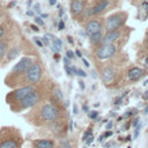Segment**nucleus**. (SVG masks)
<instances>
[{"instance_id":"obj_32","label":"nucleus","mask_w":148,"mask_h":148,"mask_svg":"<svg viewBox=\"0 0 148 148\" xmlns=\"http://www.w3.org/2000/svg\"><path fill=\"white\" fill-rule=\"evenodd\" d=\"M139 120H140V119H139L138 117H136V118H135V119L133 120V123H132V125H133V127H136V126L139 125Z\"/></svg>"},{"instance_id":"obj_34","label":"nucleus","mask_w":148,"mask_h":148,"mask_svg":"<svg viewBox=\"0 0 148 148\" xmlns=\"http://www.w3.org/2000/svg\"><path fill=\"white\" fill-rule=\"evenodd\" d=\"M103 135H104V138H108V136H111V135H112V132H111V131H108V132H105V133H104Z\"/></svg>"},{"instance_id":"obj_16","label":"nucleus","mask_w":148,"mask_h":148,"mask_svg":"<svg viewBox=\"0 0 148 148\" xmlns=\"http://www.w3.org/2000/svg\"><path fill=\"white\" fill-rule=\"evenodd\" d=\"M143 75H145V71L141 69V68H139V67H132V68L128 71V73H127V77H128V80L132 81V82L139 81Z\"/></svg>"},{"instance_id":"obj_24","label":"nucleus","mask_w":148,"mask_h":148,"mask_svg":"<svg viewBox=\"0 0 148 148\" xmlns=\"http://www.w3.org/2000/svg\"><path fill=\"white\" fill-rule=\"evenodd\" d=\"M140 128H141V125H140V124H139L136 127H134V130H135V131H134V139H136V138L139 136V133H140Z\"/></svg>"},{"instance_id":"obj_8","label":"nucleus","mask_w":148,"mask_h":148,"mask_svg":"<svg viewBox=\"0 0 148 148\" xmlns=\"http://www.w3.org/2000/svg\"><path fill=\"white\" fill-rule=\"evenodd\" d=\"M117 53V45L113 44H101L95 51V57L98 60H106L112 58Z\"/></svg>"},{"instance_id":"obj_19","label":"nucleus","mask_w":148,"mask_h":148,"mask_svg":"<svg viewBox=\"0 0 148 148\" xmlns=\"http://www.w3.org/2000/svg\"><path fill=\"white\" fill-rule=\"evenodd\" d=\"M89 39H90V43H91L92 46H99V45L102 44V39H103V34H102V31L90 35V36H89Z\"/></svg>"},{"instance_id":"obj_33","label":"nucleus","mask_w":148,"mask_h":148,"mask_svg":"<svg viewBox=\"0 0 148 148\" xmlns=\"http://www.w3.org/2000/svg\"><path fill=\"white\" fill-rule=\"evenodd\" d=\"M43 42H44L46 45H50V40H49L47 36H44V37H43Z\"/></svg>"},{"instance_id":"obj_47","label":"nucleus","mask_w":148,"mask_h":148,"mask_svg":"<svg viewBox=\"0 0 148 148\" xmlns=\"http://www.w3.org/2000/svg\"><path fill=\"white\" fill-rule=\"evenodd\" d=\"M147 46H148V38H147Z\"/></svg>"},{"instance_id":"obj_23","label":"nucleus","mask_w":148,"mask_h":148,"mask_svg":"<svg viewBox=\"0 0 148 148\" xmlns=\"http://www.w3.org/2000/svg\"><path fill=\"white\" fill-rule=\"evenodd\" d=\"M6 29H7L6 25H5L3 23H1V24H0V39L5 37V35H6Z\"/></svg>"},{"instance_id":"obj_13","label":"nucleus","mask_w":148,"mask_h":148,"mask_svg":"<svg viewBox=\"0 0 148 148\" xmlns=\"http://www.w3.org/2000/svg\"><path fill=\"white\" fill-rule=\"evenodd\" d=\"M116 76H117V72L112 66H105L101 71V77H102V81L104 82L105 86L111 84L114 81Z\"/></svg>"},{"instance_id":"obj_18","label":"nucleus","mask_w":148,"mask_h":148,"mask_svg":"<svg viewBox=\"0 0 148 148\" xmlns=\"http://www.w3.org/2000/svg\"><path fill=\"white\" fill-rule=\"evenodd\" d=\"M9 49V40L7 37H3L0 39V62L3 60L7 51Z\"/></svg>"},{"instance_id":"obj_2","label":"nucleus","mask_w":148,"mask_h":148,"mask_svg":"<svg viewBox=\"0 0 148 148\" xmlns=\"http://www.w3.org/2000/svg\"><path fill=\"white\" fill-rule=\"evenodd\" d=\"M43 76V66L40 62H34L25 73H23L16 81L15 88L27 87V86H36Z\"/></svg>"},{"instance_id":"obj_27","label":"nucleus","mask_w":148,"mask_h":148,"mask_svg":"<svg viewBox=\"0 0 148 148\" xmlns=\"http://www.w3.org/2000/svg\"><path fill=\"white\" fill-rule=\"evenodd\" d=\"M76 75H80V76H87V74H86V72L84 71H82V69H77V72H76Z\"/></svg>"},{"instance_id":"obj_36","label":"nucleus","mask_w":148,"mask_h":148,"mask_svg":"<svg viewBox=\"0 0 148 148\" xmlns=\"http://www.w3.org/2000/svg\"><path fill=\"white\" fill-rule=\"evenodd\" d=\"M61 29H64V22L62 21L59 22V30H61Z\"/></svg>"},{"instance_id":"obj_22","label":"nucleus","mask_w":148,"mask_h":148,"mask_svg":"<svg viewBox=\"0 0 148 148\" xmlns=\"http://www.w3.org/2000/svg\"><path fill=\"white\" fill-rule=\"evenodd\" d=\"M90 135H92V130H91V127H89L84 133H83V136H82V140L83 141H86Z\"/></svg>"},{"instance_id":"obj_7","label":"nucleus","mask_w":148,"mask_h":148,"mask_svg":"<svg viewBox=\"0 0 148 148\" xmlns=\"http://www.w3.org/2000/svg\"><path fill=\"white\" fill-rule=\"evenodd\" d=\"M36 89V86H27V87H18L15 88L12 92H9L6 96V102L9 106H13L21 102L25 96H28L30 92H32Z\"/></svg>"},{"instance_id":"obj_4","label":"nucleus","mask_w":148,"mask_h":148,"mask_svg":"<svg viewBox=\"0 0 148 148\" xmlns=\"http://www.w3.org/2000/svg\"><path fill=\"white\" fill-rule=\"evenodd\" d=\"M34 64V59L31 57H22L17 64H15L12 68V71L8 73V75L5 79V83L8 87L15 88V83L17 81V79L27 72V69Z\"/></svg>"},{"instance_id":"obj_12","label":"nucleus","mask_w":148,"mask_h":148,"mask_svg":"<svg viewBox=\"0 0 148 148\" xmlns=\"http://www.w3.org/2000/svg\"><path fill=\"white\" fill-rule=\"evenodd\" d=\"M88 6V0H71L69 2V12L74 20H77L82 12Z\"/></svg>"},{"instance_id":"obj_35","label":"nucleus","mask_w":148,"mask_h":148,"mask_svg":"<svg viewBox=\"0 0 148 148\" xmlns=\"http://www.w3.org/2000/svg\"><path fill=\"white\" fill-rule=\"evenodd\" d=\"M79 84H80V88L83 90V89H84V82H83L82 80H80V81H79Z\"/></svg>"},{"instance_id":"obj_40","label":"nucleus","mask_w":148,"mask_h":148,"mask_svg":"<svg viewBox=\"0 0 148 148\" xmlns=\"http://www.w3.org/2000/svg\"><path fill=\"white\" fill-rule=\"evenodd\" d=\"M111 127H112V121H110V123L106 125V130H110Z\"/></svg>"},{"instance_id":"obj_45","label":"nucleus","mask_w":148,"mask_h":148,"mask_svg":"<svg viewBox=\"0 0 148 148\" xmlns=\"http://www.w3.org/2000/svg\"><path fill=\"white\" fill-rule=\"evenodd\" d=\"M68 40H69V43H73V40H72V38H71V36H68Z\"/></svg>"},{"instance_id":"obj_38","label":"nucleus","mask_w":148,"mask_h":148,"mask_svg":"<svg viewBox=\"0 0 148 148\" xmlns=\"http://www.w3.org/2000/svg\"><path fill=\"white\" fill-rule=\"evenodd\" d=\"M143 98L148 101V90H147V91H145V94H143Z\"/></svg>"},{"instance_id":"obj_3","label":"nucleus","mask_w":148,"mask_h":148,"mask_svg":"<svg viewBox=\"0 0 148 148\" xmlns=\"http://www.w3.org/2000/svg\"><path fill=\"white\" fill-rule=\"evenodd\" d=\"M22 136L17 128L2 127L0 130V148H21Z\"/></svg>"},{"instance_id":"obj_29","label":"nucleus","mask_w":148,"mask_h":148,"mask_svg":"<svg viewBox=\"0 0 148 148\" xmlns=\"http://www.w3.org/2000/svg\"><path fill=\"white\" fill-rule=\"evenodd\" d=\"M34 42H35V43H36V44H37L39 47H43V43H42L39 39H37L36 37H34Z\"/></svg>"},{"instance_id":"obj_39","label":"nucleus","mask_w":148,"mask_h":148,"mask_svg":"<svg viewBox=\"0 0 148 148\" xmlns=\"http://www.w3.org/2000/svg\"><path fill=\"white\" fill-rule=\"evenodd\" d=\"M143 6H145V9H146V12H147V14H148V1H147V2H145V3H143Z\"/></svg>"},{"instance_id":"obj_15","label":"nucleus","mask_w":148,"mask_h":148,"mask_svg":"<svg viewBox=\"0 0 148 148\" xmlns=\"http://www.w3.org/2000/svg\"><path fill=\"white\" fill-rule=\"evenodd\" d=\"M32 148H56V143L51 139H36L31 142Z\"/></svg>"},{"instance_id":"obj_20","label":"nucleus","mask_w":148,"mask_h":148,"mask_svg":"<svg viewBox=\"0 0 148 148\" xmlns=\"http://www.w3.org/2000/svg\"><path fill=\"white\" fill-rule=\"evenodd\" d=\"M57 148H75V146L73 145V142L68 139H61L58 145H57Z\"/></svg>"},{"instance_id":"obj_41","label":"nucleus","mask_w":148,"mask_h":148,"mask_svg":"<svg viewBox=\"0 0 148 148\" xmlns=\"http://www.w3.org/2000/svg\"><path fill=\"white\" fill-rule=\"evenodd\" d=\"M31 28H32V29H34L35 31H37V32L39 31V29H38V27H36V25H31Z\"/></svg>"},{"instance_id":"obj_46","label":"nucleus","mask_w":148,"mask_h":148,"mask_svg":"<svg viewBox=\"0 0 148 148\" xmlns=\"http://www.w3.org/2000/svg\"><path fill=\"white\" fill-rule=\"evenodd\" d=\"M145 62H146V65H147V66H148V57H147V58H146V60H145Z\"/></svg>"},{"instance_id":"obj_37","label":"nucleus","mask_w":148,"mask_h":148,"mask_svg":"<svg viewBox=\"0 0 148 148\" xmlns=\"http://www.w3.org/2000/svg\"><path fill=\"white\" fill-rule=\"evenodd\" d=\"M82 60H83V62H84V66H86V67H89V66H90V65H89V62H88V61H87L84 58H83Z\"/></svg>"},{"instance_id":"obj_5","label":"nucleus","mask_w":148,"mask_h":148,"mask_svg":"<svg viewBox=\"0 0 148 148\" xmlns=\"http://www.w3.org/2000/svg\"><path fill=\"white\" fill-rule=\"evenodd\" d=\"M42 98H43L42 91L35 89L32 92H30L28 96H25L21 102H18L17 104L10 106V109H12V111H14V112H20V111H22V110L31 109V108H35L36 105H38V104L42 102Z\"/></svg>"},{"instance_id":"obj_6","label":"nucleus","mask_w":148,"mask_h":148,"mask_svg":"<svg viewBox=\"0 0 148 148\" xmlns=\"http://www.w3.org/2000/svg\"><path fill=\"white\" fill-rule=\"evenodd\" d=\"M127 20V13L126 12H117L113 13L111 15H109L105 20V24L104 28L108 31H113V30H118L121 29V27L125 24Z\"/></svg>"},{"instance_id":"obj_30","label":"nucleus","mask_w":148,"mask_h":148,"mask_svg":"<svg viewBox=\"0 0 148 148\" xmlns=\"http://www.w3.org/2000/svg\"><path fill=\"white\" fill-rule=\"evenodd\" d=\"M35 22H36L37 24H39V25H43V24H44V22L42 21L40 17H36V18H35Z\"/></svg>"},{"instance_id":"obj_9","label":"nucleus","mask_w":148,"mask_h":148,"mask_svg":"<svg viewBox=\"0 0 148 148\" xmlns=\"http://www.w3.org/2000/svg\"><path fill=\"white\" fill-rule=\"evenodd\" d=\"M46 127L50 128L49 131H50L53 135H56V136H58V138H62V136L66 135L67 123H66V119H65L64 117H61V118H59V119L52 121L51 124L46 125Z\"/></svg>"},{"instance_id":"obj_28","label":"nucleus","mask_w":148,"mask_h":148,"mask_svg":"<svg viewBox=\"0 0 148 148\" xmlns=\"http://www.w3.org/2000/svg\"><path fill=\"white\" fill-rule=\"evenodd\" d=\"M65 71H66V73H67L68 75H72V69H71L69 65H65Z\"/></svg>"},{"instance_id":"obj_11","label":"nucleus","mask_w":148,"mask_h":148,"mask_svg":"<svg viewBox=\"0 0 148 148\" xmlns=\"http://www.w3.org/2000/svg\"><path fill=\"white\" fill-rule=\"evenodd\" d=\"M103 28H104V27H103V21H102L101 18H98L97 16L89 18V20L84 23V30H86V34H87L88 36L102 31Z\"/></svg>"},{"instance_id":"obj_44","label":"nucleus","mask_w":148,"mask_h":148,"mask_svg":"<svg viewBox=\"0 0 148 148\" xmlns=\"http://www.w3.org/2000/svg\"><path fill=\"white\" fill-rule=\"evenodd\" d=\"M145 113H146V114H147V113H148V105H147V106H146V108H145Z\"/></svg>"},{"instance_id":"obj_31","label":"nucleus","mask_w":148,"mask_h":148,"mask_svg":"<svg viewBox=\"0 0 148 148\" xmlns=\"http://www.w3.org/2000/svg\"><path fill=\"white\" fill-rule=\"evenodd\" d=\"M92 141H94V135H90V136L86 140V143H87V145H90Z\"/></svg>"},{"instance_id":"obj_21","label":"nucleus","mask_w":148,"mask_h":148,"mask_svg":"<svg viewBox=\"0 0 148 148\" xmlns=\"http://www.w3.org/2000/svg\"><path fill=\"white\" fill-rule=\"evenodd\" d=\"M53 45H54V47L57 49V51H60V50H61V46H62V42H61V39H59V38H54V40H53Z\"/></svg>"},{"instance_id":"obj_25","label":"nucleus","mask_w":148,"mask_h":148,"mask_svg":"<svg viewBox=\"0 0 148 148\" xmlns=\"http://www.w3.org/2000/svg\"><path fill=\"white\" fill-rule=\"evenodd\" d=\"M97 116H98V112H97V111H92V112L89 113V118H90V119H96Z\"/></svg>"},{"instance_id":"obj_26","label":"nucleus","mask_w":148,"mask_h":148,"mask_svg":"<svg viewBox=\"0 0 148 148\" xmlns=\"http://www.w3.org/2000/svg\"><path fill=\"white\" fill-rule=\"evenodd\" d=\"M66 54H67V58H68V59H72V58H74V52H73L72 50H67Z\"/></svg>"},{"instance_id":"obj_1","label":"nucleus","mask_w":148,"mask_h":148,"mask_svg":"<svg viewBox=\"0 0 148 148\" xmlns=\"http://www.w3.org/2000/svg\"><path fill=\"white\" fill-rule=\"evenodd\" d=\"M56 96H52L51 103H43L36 105L30 113L29 117L27 116V121H30L37 126H46L52 121L64 117V109L61 103L59 102Z\"/></svg>"},{"instance_id":"obj_17","label":"nucleus","mask_w":148,"mask_h":148,"mask_svg":"<svg viewBox=\"0 0 148 148\" xmlns=\"http://www.w3.org/2000/svg\"><path fill=\"white\" fill-rule=\"evenodd\" d=\"M18 54H20V46H12V47H9L7 53H6V56H5V58H3V60H2V64L5 65L7 62H10L12 60L16 59Z\"/></svg>"},{"instance_id":"obj_10","label":"nucleus","mask_w":148,"mask_h":148,"mask_svg":"<svg viewBox=\"0 0 148 148\" xmlns=\"http://www.w3.org/2000/svg\"><path fill=\"white\" fill-rule=\"evenodd\" d=\"M112 1L113 0H95V1H92L90 5L92 17L103 15L108 10V8L111 6Z\"/></svg>"},{"instance_id":"obj_43","label":"nucleus","mask_w":148,"mask_h":148,"mask_svg":"<svg viewBox=\"0 0 148 148\" xmlns=\"http://www.w3.org/2000/svg\"><path fill=\"white\" fill-rule=\"evenodd\" d=\"M53 58H54V60H59V53H56Z\"/></svg>"},{"instance_id":"obj_14","label":"nucleus","mask_w":148,"mask_h":148,"mask_svg":"<svg viewBox=\"0 0 148 148\" xmlns=\"http://www.w3.org/2000/svg\"><path fill=\"white\" fill-rule=\"evenodd\" d=\"M121 36V31L120 29L118 30H113V31H108L102 39V44H113L116 40H118Z\"/></svg>"},{"instance_id":"obj_42","label":"nucleus","mask_w":148,"mask_h":148,"mask_svg":"<svg viewBox=\"0 0 148 148\" xmlns=\"http://www.w3.org/2000/svg\"><path fill=\"white\" fill-rule=\"evenodd\" d=\"M75 54H76L77 57H82V54H81V52H80L79 50H76V51H75Z\"/></svg>"}]
</instances>
